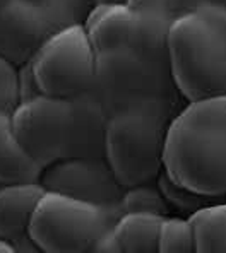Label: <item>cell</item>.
<instances>
[{
    "mask_svg": "<svg viewBox=\"0 0 226 253\" xmlns=\"http://www.w3.org/2000/svg\"><path fill=\"white\" fill-rule=\"evenodd\" d=\"M163 171L194 193L226 195V96L188 101L172 118L163 144Z\"/></svg>",
    "mask_w": 226,
    "mask_h": 253,
    "instance_id": "1",
    "label": "cell"
},
{
    "mask_svg": "<svg viewBox=\"0 0 226 253\" xmlns=\"http://www.w3.org/2000/svg\"><path fill=\"white\" fill-rule=\"evenodd\" d=\"M168 67L185 101L226 96V26L204 10L183 14L166 38Z\"/></svg>",
    "mask_w": 226,
    "mask_h": 253,
    "instance_id": "2",
    "label": "cell"
},
{
    "mask_svg": "<svg viewBox=\"0 0 226 253\" xmlns=\"http://www.w3.org/2000/svg\"><path fill=\"white\" fill-rule=\"evenodd\" d=\"M88 91L110 118L127 110H158L175 117L185 106L168 62L147 58L129 46L98 55L94 83Z\"/></svg>",
    "mask_w": 226,
    "mask_h": 253,
    "instance_id": "3",
    "label": "cell"
},
{
    "mask_svg": "<svg viewBox=\"0 0 226 253\" xmlns=\"http://www.w3.org/2000/svg\"><path fill=\"white\" fill-rule=\"evenodd\" d=\"M173 115L158 110L115 113L105 130V159L122 187L158 178L163 169V144Z\"/></svg>",
    "mask_w": 226,
    "mask_h": 253,
    "instance_id": "4",
    "label": "cell"
},
{
    "mask_svg": "<svg viewBox=\"0 0 226 253\" xmlns=\"http://www.w3.org/2000/svg\"><path fill=\"white\" fill-rule=\"evenodd\" d=\"M120 212L46 190L33 214L28 234L38 252H92L103 233L112 229Z\"/></svg>",
    "mask_w": 226,
    "mask_h": 253,
    "instance_id": "5",
    "label": "cell"
},
{
    "mask_svg": "<svg viewBox=\"0 0 226 253\" xmlns=\"http://www.w3.org/2000/svg\"><path fill=\"white\" fill-rule=\"evenodd\" d=\"M29 62L43 94L74 99L94 83L98 53L77 22L51 33Z\"/></svg>",
    "mask_w": 226,
    "mask_h": 253,
    "instance_id": "6",
    "label": "cell"
},
{
    "mask_svg": "<svg viewBox=\"0 0 226 253\" xmlns=\"http://www.w3.org/2000/svg\"><path fill=\"white\" fill-rule=\"evenodd\" d=\"M12 132L43 168L65 158L74 126L72 99L40 94L19 101L10 113Z\"/></svg>",
    "mask_w": 226,
    "mask_h": 253,
    "instance_id": "7",
    "label": "cell"
},
{
    "mask_svg": "<svg viewBox=\"0 0 226 253\" xmlns=\"http://www.w3.org/2000/svg\"><path fill=\"white\" fill-rule=\"evenodd\" d=\"M40 181L46 190L65 193L124 214L122 197L125 187L117 180L105 158H62L43 168Z\"/></svg>",
    "mask_w": 226,
    "mask_h": 253,
    "instance_id": "8",
    "label": "cell"
},
{
    "mask_svg": "<svg viewBox=\"0 0 226 253\" xmlns=\"http://www.w3.org/2000/svg\"><path fill=\"white\" fill-rule=\"evenodd\" d=\"M57 29L33 0H14L0 14V57L14 65L29 62Z\"/></svg>",
    "mask_w": 226,
    "mask_h": 253,
    "instance_id": "9",
    "label": "cell"
},
{
    "mask_svg": "<svg viewBox=\"0 0 226 253\" xmlns=\"http://www.w3.org/2000/svg\"><path fill=\"white\" fill-rule=\"evenodd\" d=\"M46 188L42 181L0 185V238L14 248L21 240H31L28 234L33 214Z\"/></svg>",
    "mask_w": 226,
    "mask_h": 253,
    "instance_id": "10",
    "label": "cell"
},
{
    "mask_svg": "<svg viewBox=\"0 0 226 253\" xmlns=\"http://www.w3.org/2000/svg\"><path fill=\"white\" fill-rule=\"evenodd\" d=\"M83 24L98 55L118 51L131 44L132 12L125 2L94 3Z\"/></svg>",
    "mask_w": 226,
    "mask_h": 253,
    "instance_id": "11",
    "label": "cell"
},
{
    "mask_svg": "<svg viewBox=\"0 0 226 253\" xmlns=\"http://www.w3.org/2000/svg\"><path fill=\"white\" fill-rule=\"evenodd\" d=\"M42 173L43 166L14 137L10 113L0 110V185L33 183Z\"/></svg>",
    "mask_w": 226,
    "mask_h": 253,
    "instance_id": "12",
    "label": "cell"
},
{
    "mask_svg": "<svg viewBox=\"0 0 226 253\" xmlns=\"http://www.w3.org/2000/svg\"><path fill=\"white\" fill-rule=\"evenodd\" d=\"M166 215L151 212H124L113 226L122 253H156L159 229Z\"/></svg>",
    "mask_w": 226,
    "mask_h": 253,
    "instance_id": "13",
    "label": "cell"
},
{
    "mask_svg": "<svg viewBox=\"0 0 226 253\" xmlns=\"http://www.w3.org/2000/svg\"><path fill=\"white\" fill-rule=\"evenodd\" d=\"M195 253H226V202L209 204L188 215Z\"/></svg>",
    "mask_w": 226,
    "mask_h": 253,
    "instance_id": "14",
    "label": "cell"
},
{
    "mask_svg": "<svg viewBox=\"0 0 226 253\" xmlns=\"http://www.w3.org/2000/svg\"><path fill=\"white\" fill-rule=\"evenodd\" d=\"M122 212H151L158 215H168L170 204L161 193L158 183H139L125 188L122 197Z\"/></svg>",
    "mask_w": 226,
    "mask_h": 253,
    "instance_id": "15",
    "label": "cell"
},
{
    "mask_svg": "<svg viewBox=\"0 0 226 253\" xmlns=\"http://www.w3.org/2000/svg\"><path fill=\"white\" fill-rule=\"evenodd\" d=\"M159 253H194L195 238L190 221L181 217H163L158 240Z\"/></svg>",
    "mask_w": 226,
    "mask_h": 253,
    "instance_id": "16",
    "label": "cell"
},
{
    "mask_svg": "<svg viewBox=\"0 0 226 253\" xmlns=\"http://www.w3.org/2000/svg\"><path fill=\"white\" fill-rule=\"evenodd\" d=\"M156 183L159 190H161V193L165 195V199L168 200L170 206L177 207V209H180V211H187L188 215L204 206H209L211 200L216 199V197L201 195V193H194V192H190V190L180 187L175 181L170 180V176L163 169L159 171Z\"/></svg>",
    "mask_w": 226,
    "mask_h": 253,
    "instance_id": "17",
    "label": "cell"
},
{
    "mask_svg": "<svg viewBox=\"0 0 226 253\" xmlns=\"http://www.w3.org/2000/svg\"><path fill=\"white\" fill-rule=\"evenodd\" d=\"M19 101V77L16 65L0 57V110L12 113Z\"/></svg>",
    "mask_w": 226,
    "mask_h": 253,
    "instance_id": "18",
    "label": "cell"
},
{
    "mask_svg": "<svg viewBox=\"0 0 226 253\" xmlns=\"http://www.w3.org/2000/svg\"><path fill=\"white\" fill-rule=\"evenodd\" d=\"M211 14L226 26V0H199V9Z\"/></svg>",
    "mask_w": 226,
    "mask_h": 253,
    "instance_id": "19",
    "label": "cell"
},
{
    "mask_svg": "<svg viewBox=\"0 0 226 253\" xmlns=\"http://www.w3.org/2000/svg\"><path fill=\"white\" fill-rule=\"evenodd\" d=\"M92 252H96V253H122L120 247H118L117 238H115V234H113V228L108 229V231L103 233L101 236H99V240L96 241Z\"/></svg>",
    "mask_w": 226,
    "mask_h": 253,
    "instance_id": "20",
    "label": "cell"
},
{
    "mask_svg": "<svg viewBox=\"0 0 226 253\" xmlns=\"http://www.w3.org/2000/svg\"><path fill=\"white\" fill-rule=\"evenodd\" d=\"M14 252H16V248H14L9 241L0 238V253H14Z\"/></svg>",
    "mask_w": 226,
    "mask_h": 253,
    "instance_id": "21",
    "label": "cell"
},
{
    "mask_svg": "<svg viewBox=\"0 0 226 253\" xmlns=\"http://www.w3.org/2000/svg\"><path fill=\"white\" fill-rule=\"evenodd\" d=\"M12 2H14V0H0V14H2Z\"/></svg>",
    "mask_w": 226,
    "mask_h": 253,
    "instance_id": "22",
    "label": "cell"
}]
</instances>
